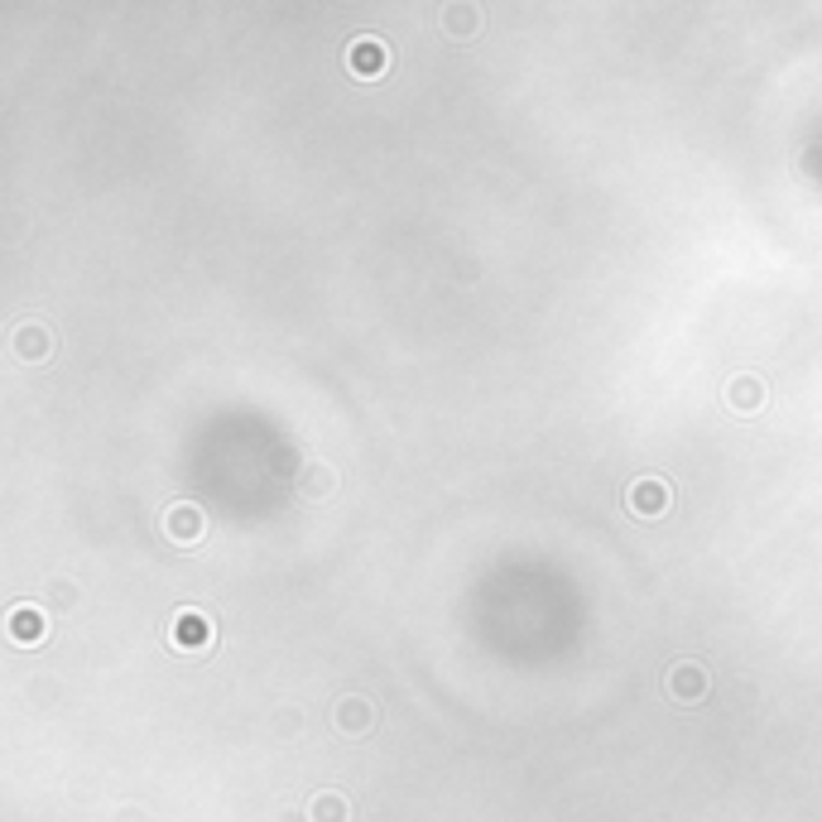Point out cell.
I'll use <instances>...</instances> for the list:
<instances>
[{
    "instance_id": "6da1fadb",
    "label": "cell",
    "mask_w": 822,
    "mask_h": 822,
    "mask_svg": "<svg viewBox=\"0 0 822 822\" xmlns=\"http://www.w3.org/2000/svg\"><path fill=\"white\" fill-rule=\"evenodd\" d=\"M342 58H347V68L356 77H386L390 73V44H380V39H370V34L351 39Z\"/></svg>"
},
{
    "instance_id": "7a4b0ae2",
    "label": "cell",
    "mask_w": 822,
    "mask_h": 822,
    "mask_svg": "<svg viewBox=\"0 0 822 822\" xmlns=\"http://www.w3.org/2000/svg\"><path fill=\"white\" fill-rule=\"evenodd\" d=\"M626 506H630V515H640V520H659V515L673 506V490H669V482H659V476H640V482L630 486Z\"/></svg>"
},
{
    "instance_id": "3957f363",
    "label": "cell",
    "mask_w": 822,
    "mask_h": 822,
    "mask_svg": "<svg viewBox=\"0 0 822 822\" xmlns=\"http://www.w3.org/2000/svg\"><path fill=\"white\" fill-rule=\"evenodd\" d=\"M169 645L183 655H203V649H212V620L203 612H179L169 626Z\"/></svg>"
},
{
    "instance_id": "277c9868",
    "label": "cell",
    "mask_w": 822,
    "mask_h": 822,
    "mask_svg": "<svg viewBox=\"0 0 822 822\" xmlns=\"http://www.w3.org/2000/svg\"><path fill=\"white\" fill-rule=\"evenodd\" d=\"M164 529H169V539H174V543H197L207 534V515L197 510L193 500H179V506H169Z\"/></svg>"
},
{
    "instance_id": "5b68a950",
    "label": "cell",
    "mask_w": 822,
    "mask_h": 822,
    "mask_svg": "<svg viewBox=\"0 0 822 822\" xmlns=\"http://www.w3.org/2000/svg\"><path fill=\"white\" fill-rule=\"evenodd\" d=\"M6 630H10V640L15 645H44V635H48V620H44V612L39 606H15V612L6 616Z\"/></svg>"
},
{
    "instance_id": "8992f818",
    "label": "cell",
    "mask_w": 822,
    "mask_h": 822,
    "mask_svg": "<svg viewBox=\"0 0 822 822\" xmlns=\"http://www.w3.org/2000/svg\"><path fill=\"white\" fill-rule=\"evenodd\" d=\"M707 688H712V679H707V669H702V664H673L669 669V693L679 702H702V697H707Z\"/></svg>"
},
{
    "instance_id": "52a82bcc",
    "label": "cell",
    "mask_w": 822,
    "mask_h": 822,
    "mask_svg": "<svg viewBox=\"0 0 822 822\" xmlns=\"http://www.w3.org/2000/svg\"><path fill=\"white\" fill-rule=\"evenodd\" d=\"M726 404H732L736 414H760V404H765L760 376H736L732 386H726Z\"/></svg>"
},
{
    "instance_id": "ba28073f",
    "label": "cell",
    "mask_w": 822,
    "mask_h": 822,
    "mask_svg": "<svg viewBox=\"0 0 822 822\" xmlns=\"http://www.w3.org/2000/svg\"><path fill=\"white\" fill-rule=\"evenodd\" d=\"M48 347H53L48 327H20V333H15V356H20V361H44Z\"/></svg>"
},
{
    "instance_id": "9c48e42d",
    "label": "cell",
    "mask_w": 822,
    "mask_h": 822,
    "mask_svg": "<svg viewBox=\"0 0 822 822\" xmlns=\"http://www.w3.org/2000/svg\"><path fill=\"white\" fill-rule=\"evenodd\" d=\"M333 482H337V476H333V467H327V462H313V467L299 476V496H309V500H323L327 490H333Z\"/></svg>"
},
{
    "instance_id": "30bf717a",
    "label": "cell",
    "mask_w": 822,
    "mask_h": 822,
    "mask_svg": "<svg viewBox=\"0 0 822 822\" xmlns=\"http://www.w3.org/2000/svg\"><path fill=\"white\" fill-rule=\"evenodd\" d=\"M309 818H313V822H347L351 808H347V799H342V793H317V799L309 803Z\"/></svg>"
},
{
    "instance_id": "8fae6325",
    "label": "cell",
    "mask_w": 822,
    "mask_h": 822,
    "mask_svg": "<svg viewBox=\"0 0 822 822\" xmlns=\"http://www.w3.org/2000/svg\"><path fill=\"white\" fill-rule=\"evenodd\" d=\"M337 726H342V732H366V726H370V702L366 697L337 702Z\"/></svg>"
},
{
    "instance_id": "7c38bea8",
    "label": "cell",
    "mask_w": 822,
    "mask_h": 822,
    "mask_svg": "<svg viewBox=\"0 0 822 822\" xmlns=\"http://www.w3.org/2000/svg\"><path fill=\"white\" fill-rule=\"evenodd\" d=\"M447 30H453V34H472L476 30V10H447Z\"/></svg>"
}]
</instances>
